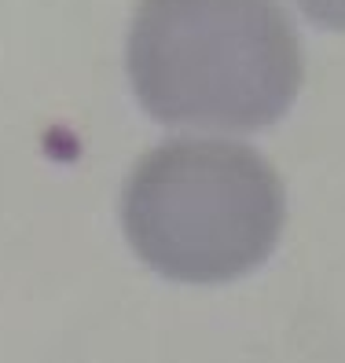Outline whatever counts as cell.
<instances>
[{
    "label": "cell",
    "mask_w": 345,
    "mask_h": 363,
    "mask_svg": "<svg viewBox=\"0 0 345 363\" xmlns=\"http://www.w3.org/2000/svg\"><path fill=\"white\" fill-rule=\"evenodd\" d=\"M125 70L162 125L253 133L294 106L305 62L279 0H140Z\"/></svg>",
    "instance_id": "6da1fadb"
},
{
    "label": "cell",
    "mask_w": 345,
    "mask_h": 363,
    "mask_svg": "<svg viewBox=\"0 0 345 363\" xmlns=\"http://www.w3.org/2000/svg\"><path fill=\"white\" fill-rule=\"evenodd\" d=\"M287 195L253 147L169 140L121 187V228L136 257L172 283H231L272 257Z\"/></svg>",
    "instance_id": "7a4b0ae2"
},
{
    "label": "cell",
    "mask_w": 345,
    "mask_h": 363,
    "mask_svg": "<svg viewBox=\"0 0 345 363\" xmlns=\"http://www.w3.org/2000/svg\"><path fill=\"white\" fill-rule=\"evenodd\" d=\"M294 4L319 30H338V33L345 30V0H294Z\"/></svg>",
    "instance_id": "3957f363"
}]
</instances>
